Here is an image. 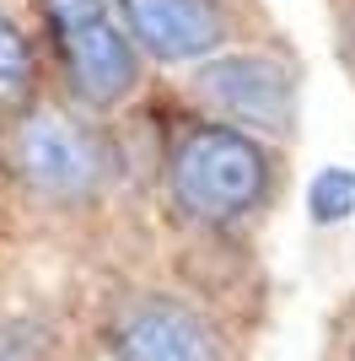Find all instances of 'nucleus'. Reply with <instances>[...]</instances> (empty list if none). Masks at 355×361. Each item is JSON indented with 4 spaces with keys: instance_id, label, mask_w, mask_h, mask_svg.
<instances>
[{
    "instance_id": "f03ea898",
    "label": "nucleus",
    "mask_w": 355,
    "mask_h": 361,
    "mask_svg": "<svg viewBox=\"0 0 355 361\" xmlns=\"http://www.w3.org/2000/svg\"><path fill=\"white\" fill-rule=\"evenodd\" d=\"M44 27L59 65L87 103L108 108L135 87V44L113 0H44Z\"/></svg>"
},
{
    "instance_id": "39448f33",
    "label": "nucleus",
    "mask_w": 355,
    "mask_h": 361,
    "mask_svg": "<svg viewBox=\"0 0 355 361\" xmlns=\"http://www.w3.org/2000/svg\"><path fill=\"white\" fill-rule=\"evenodd\" d=\"M16 173L44 200H87L108 178V151L65 114H32L16 130Z\"/></svg>"
},
{
    "instance_id": "1a4fd4ad",
    "label": "nucleus",
    "mask_w": 355,
    "mask_h": 361,
    "mask_svg": "<svg viewBox=\"0 0 355 361\" xmlns=\"http://www.w3.org/2000/svg\"><path fill=\"white\" fill-rule=\"evenodd\" d=\"M0 361H54V340L44 324H0Z\"/></svg>"
},
{
    "instance_id": "0eeeda50",
    "label": "nucleus",
    "mask_w": 355,
    "mask_h": 361,
    "mask_svg": "<svg viewBox=\"0 0 355 361\" xmlns=\"http://www.w3.org/2000/svg\"><path fill=\"white\" fill-rule=\"evenodd\" d=\"M32 81H38L32 44L22 38V27L11 16L0 11V114H22L32 103Z\"/></svg>"
},
{
    "instance_id": "6e6552de",
    "label": "nucleus",
    "mask_w": 355,
    "mask_h": 361,
    "mask_svg": "<svg viewBox=\"0 0 355 361\" xmlns=\"http://www.w3.org/2000/svg\"><path fill=\"white\" fill-rule=\"evenodd\" d=\"M307 216L318 226H340L344 216H355V173L350 167H323V173H312Z\"/></svg>"
},
{
    "instance_id": "9d476101",
    "label": "nucleus",
    "mask_w": 355,
    "mask_h": 361,
    "mask_svg": "<svg viewBox=\"0 0 355 361\" xmlns=\"http://www.w3.org/2000/svg\"><path fill=\"white\" fill-rule=\"evenodd\" d=\"M350 44H355V22H350Z\"/></svg>"
},
{
    "instance_id": "423d86ee",
    "label": "nucleus",
    "mask_w": 355,
    "mask_h": 361,
    "mask_svg": "<svg viewBox=\"0 0 355 361\" xmlns=\"http://www.w3.org/2000/svg\"><path fill=\"white\" fill-rule=\"evenodd\" d=\"M113 11L156 60H199L221 44L216 0H113Z\"/></svg>"
},
{
    "instance_id": "20e7f679",
    "label": "nucleus",
    "mask_w": 355,
    "mask_h": 361,
    "mask_svg": "<svg viewBox=\"0 0 355 361\" xmlns=\"http://www.w3.org/2000/svg\"><path fill=\"white\" fill-rule=\"evenodd\" d=\"M113 361H232L226 334L178 297H130L108 324Z\"/></svg>"
},
{
    "instance_id": "f257e3e1",
    "label": "nucleus",
    "mask_w": 355,
    "mask_h": 361,
    "mask_svg": "<svg viewBox=\"0 0 355 361\" xmlns=\"http://www.w3.org/2000/svg\"><path fill=\"white\" fill-rule=\"evenodd\" d=\"M167 189H173L178 211L194 216V221H210V226L242 221L269 195V157L253 135H242L221 119L194 124L173 140Z\"/></svg>"
},
{
    "instance_id": "7ed1b4c3",
    "label": "nucleus",
    "mask_w": 355,
    "mask_h": 361,
    "mask_svg": "<svg viewBox=\"0 0 355 361\" xmlns=\"http://www.w3.org/2000/svg\"><path fill=\"white\" fill-rule=\"evenodd\" d=\"M199 97H205L221 124L232 130H269L285 135L296 124V71L275 54H221L199 71Z\"/></svg>"
}]
</instances>
